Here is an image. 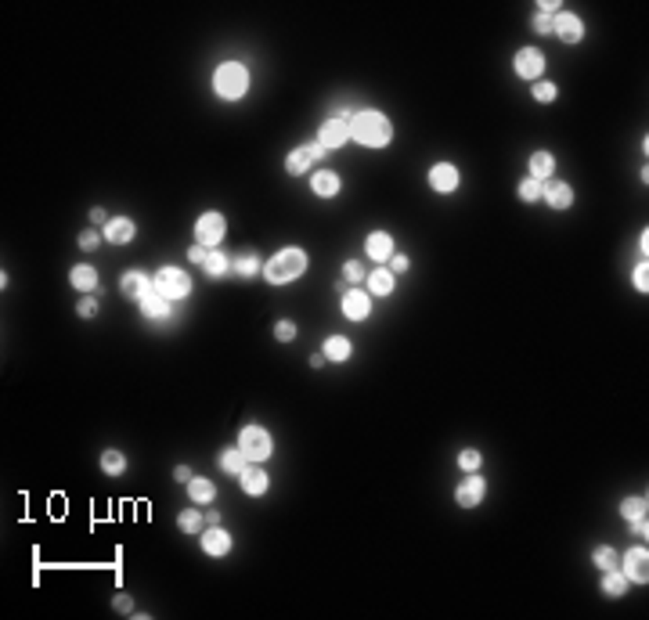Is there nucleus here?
I'll use <instances>...</instances> for the list:
<instances>
[{"label": "nucleus", "instance_id": "obj_1", "mask_svg": "<svg viewBox=\"0 0 649 620\" xmlns=\"http://www.w3.org/2000/svg\"><path fill=\"white\" fill-rule=\"evenodd\" d=\"M350 137L365 144V148H386L393 141V126L383 112H372V109H361V112H353L350 119Z\"/></svg>", "mask_w": 649, "mask_h": 620}, {"label": "nucleus", "instance_id": "obj_2", "mask_svg": "<svg viewBox=\"0 0 649 620\" xmlns=\"http://www.w3.org/2000/svg\"><path fill=\"white\" fill-rule=\"evenodd\" d=\"M303 271H307V252L289 245V249L275 252V256L267 260L264 278H267V285H289V282H296Z\"/></svg>", "mask_w": 649, "mask_h": 620}, {"label": "nucleus", "instance_id": "obj_3", "mask_svg": "<svg viewBox=\"0 0 649 620\" xmlns=\"http://www.w3.org/2000/svg\"><path fill=\"white\" fill-rule=\"evenodd\" d=\"M213 87L224 101H238L245 91H249V73L245 66H238V61H224V66L217 69L213 76Z\"/></svg>", "mask_w": 649, "mask_h": 620}, {"label": "nucleus", "instance_id": "obj_4", "mask_svg": "<svg viewBox=\"0 0 649 620\" xmlns=\"http://www.w3.org/2000/svg\"><path fill=\"white\" fill-rule=\"evenodd\" d=\"M238 447L249 462H267L270 451H275V440H270V433L264 425H245L242 437H238Z\"/></svg>", "mask_w": 649, "mask_h": 620}, {"label": "nucleus", "instance_id": "obj_5", "mask_svg": "<svg viewBox=\"0 0 649 620\" xmlns=\"http://www.w3.org/2000/svg\"><path fill=\"white\" fill-rule=\"evenodd\" d=\"M152 289L166 299H184L188 292H192V278H188L184 271L177 267H159L155 278H152Z\"/></svg>", "mask_w": 649, "mask_h": 620}, {"label": "nucleus", "instance_id": "obj_6", "mask_svg": "<svg viewBox=\"0 0 649 620\" xmlns=\"http://www.w3.org/2000/svg\"><path fill=\"white\" fill-rule=\"evenodd\" d=\"M224 217L220 213H202V217L195 220V239H199V245H206V249H213L220 239H224Z\"/></svg>", "mask_w": 649, "mask_h": 620}, {"label": "nucleus", "instance_id": "obj_7", "mask_svg": "<svg viewBox=\"0 0 649 620\" xmlns=\"http://www.w3.org/2000/svg\"><path fill=\"white\" fill-rule=\"evenodd\" d=\"M516 73L523 76V80H534L537 83V76L545 73V58H541V51H534V47H523V51H516Z\"/></svg>", "mask_w": 649, "mask_h": 620}, {"label": "nucleus", "instance_id": "obj_8", "mask_svg": "<svg viewBox=\"0 0 649 620\" xmlns=\"http://www.w3.org/2000/svg\"><path fill=\"white\" fill-rule=\"evenodd\" d=\"M318 141L328 148V152H332V148H339V144H346L350 141V123L343 116L339 119H325L321 130H318Z\"/></svg>", "mask_w": 649, "mask_h": 620}, {"label": "nucleus", "instance_id": "obj_9", "mask_svg": "<svg viewBox=\"0 0 649 620\" xmlns=\"http://www.w3.org/2000/svg\"><path fill=\"white\" fill-rule=\"evenodd\" d=\"M624 570V577L627 581H635V584H646V577H649V555H646V548H627V555H624V563H620Z\"/></svg>", "mask_w": 649, "mask_h": 620}, {"label": "nucleus", "instance_id": "obj_10", "mask_svg": "<svg viewBox=\"0 0 649 620\" xmlns=\"http://www.w3.org/2000/svg\"><path fill=\"white\" fill-rule=\"evenodd\" d=\"M368 314H372V299H368V292H361V289L343 292V317H350V322H365Z\"/></svg>", "mask_w": 649, "mask_h": 620}, {"label": "nucleus", "instance_id": "obj_11", "mask_svg": "<svg viewBox=\"0 0 649 620\" xmlns=\"http://www.w3.org/2000/svg\"><path fill=\"white\" fill-rule=\"evenodd\" d=\"M238 480H242V490H245L249 498H260V494H267V487H270V480H267V473L260 469V462L245 465L242 473H238Z\"/></svg>", "mask_w": 649, "mask_h": 620}, {"label": "nucleus", "instance_id": "obj_12", "mask_svg": "<svg viewBox=\"0 0 649 620\" xmlns=\"http://www.w3.org/2000/svg\"><path fill=\"white\" fill-rule=\"evenodd\" d=\"M455 501L462 505V508L480 505V501H484V480H480L476 473H469L462 483H458V490H455Z\"/></svg>", "mask_w": 649, "mask_h": 620}, {"label": "nucleus", "instance_id": "obj_13", "mask_svg": "<svg viewBox=\"0 0 649 620\" xmlns=\"http://www.w3.org/2000/svg\"><path fill=\"white\" fill-rule=\"evenodd\" d=\"M556 36L563 40V44H577V40L584 36V22L577 15H570V11H559L556 15Z\"/></svg>", "mask_w": 649, "mask_h": 620}, {"label": "nucleus", "instance_id": "obj_14", "mask_svg": "<svg viewBox=\"0 0 649 620\" xmlns=\"http://www.w3.org/2000/svg\"><path fill=\"white\" fill-rule=\"evenodd\" d=\"M429 184H433V191L448 195V191L458 188V169H455L451 162H436V166H429Z\"/></svg>", "mask_w": 649, "mask_h": 620}, {"label": "nucleus", "instance_id": "obj_15", "mask_svg": "<svg viewBox=\"0 0 649 620\" xmlns=\"http://www.w3.org/2000/svg\"><path fill=\"white\" fill-rule=\"evenodd\" d=\"M119 292L127 296V299H141L144 292H152V278L144 274V271H127V274H123V282H119Z\"/></svg>", "mask_w": 649, "mask_h": 620}, {"label": "nucleus", "instance_id": "obj_16", "mask_svg": "<svg viewBox=\"0 0 649 620\" xmlns=\"http://www.w3.org/2000/svg\"><path fill=\"white\" fill-rule=\"evenodd\" d=\"M202 552L206 555H227V552H231V534L220 530V527H209L202 534Z\"/></svg>", "mask_w": 649, "mask_h": 620}, {"label": "nucleus", "instance_id": "obj_17", "mask_svg": "<svg viewBox=\"0 0 649 620\" xmlns=\"http://www.w3.org/2000/svg\"><path fill=\"white\" fill-rule=\"evenodd\" d=\"M137 234V227H134V220L130 217H116V220H109L105 224V239H109L112 245H127L130 239Z\"/></svg>", "mask_w": 649, "mask_h": 620}, {"label": "nucleus", "instance_id": "obj_18", "mask_svg": "<svg viewBox=\"0 0 649 620\" xmlns=\"http://www.w3.org/2000/svg\"><path fill=\"white\" fill-rule=\"evenodd\" d=\"M541 199H545L552 209H567V206L574 202V188H570L567 181H552V184H545Z\"/></svg>", "mask_w": 649, "mask_h": 620}, {"label": "nucleus", "instance_id": "obj_19", "mask_svg": "<svg viewBox=\"0 0 649 620\" xmlns=\"http://www.w3.org/2000/svg\"><path fill=\"white\" fill-rule=\"evenodd\" d=\"M365 249H368L372 260H390V256H393V239H390L386 231H372L368 239H365Z\"/></svg>", "mask_w": 649, "mask_h": 620}, {"label": "nucleus", "instance_id": "obj_20", "mask_svg": "<svg viewBox=\"0 0 649 620\" xmlns=\"http://www.w3.org/2000/svg\"><path fill=\"white\" fill-rule=\"evenodd\" d=\"M310 188H314V195H321V199H332V195H339V177L332 174V169H318V174L310 177Z\"/></svg>", "mask_w": 649, "mask_h": 620}, {"label": "nucleus", "instance_id": "obj_21", "mask_svg": "<svg viewBox=\"0 0 649 620\" xmlns=\"http://www.w3.org/2000/svg\"><path fill=\"white\" fill-rule=\"evenodd\" d=\"M137 307H141L144 317H166V314H170V299L159 296V292L152 289V292H144V296L137 299Z\"/></svg>", "mask_w": 649, "mask_h": 620}, {"label": "nucleus", "instance_id": "obj_22", "mask_svg": "<svg viewBox=\"0 0 649 620\" xmlns=\"http://www.w3.org/2000/svg\"><path fill=\"white\" fill-rule=\"evenodd\" d=\"M69 282H72L79 292H94V289H98V271H94L91 264H76V267L69 271Z\"/></svg>", "mask_w": 649, "mask_h": 620}, {"label": "nucleus", "instance_id": "obj_23", "mask_svg": "<svg viewBox=\"0 0 649 620\" xmlns=\"http://www.w3.org/2000/svg\"><path fill=\"white\" fill-rule=\"evenodd\" d=\"M188 498H192L195 505H209L217 498V487L209 483V480H202V476H192L188 480Z\"/></svg>", "mask_w": 649, "mask_h": 620}, {"label": "nucleus", "instance_id": "obj_24", "mask_svg": "<svg viewBox=\"0 0 649 620\" xmlns=\"http://www.w3.org/2000/svg\"><path fill=\"white\" fill-rule=\"evenodd\" d=\"M310 166H314V156H310V148H296V152H289V156H285V169H289L292 177L307 174Z\"/></svg>", "mask_w": 649, "mask_h": 620}, {"label": "nucleus", "instance_id": "obj_25", "mask_svg": "<svg viewBox=\"0 0 649 620\" xmlns=\"http://www.w3.org/2000/svg\"><path fill=\"white\" fill-rule=\"evenodd\" d=\"M552 169H556V159H552L549 152H534V156H530V177H534V181L545 184V181L552 177Z\"/></svg>", "mask_w": 649, "mask_h": 620}, {"label": "nucleus", "instance_id": "obj_26", "mask_svg": "<svg viewBox=\"0 0 649 620\" xmlns=\"http://www.w3.org/2000/svg\"><path fill=\"white\" fill-rule=\"evenodd\" d=\"M245 465H249V458L242 455V447H227V451H220V469H224V473L238 476Z\"/></svg>", "mask_w": 649, "mask_h": 620}, {"label": "nucleus", "instance_id": "obj_27", "mask_svg": "<svg viewBox=\"0 0 649 620\" xmlns=\"http://www.w3.org/2000/svg\"><path fill=\"white\" fill-rule=\"evenodd\" d=\"M627 584H632V581H627L620 570H606V573H602V591L610 595V598H620V595L627 591Z\"/></svg>", "mask_w": 649, "mask_h": 620}, {"label": "nucleus", "instance_id": "obj_28", "mask_svg": "<svg viewBox=\"0 0 649 620\" xmlns=\"http://www.w3.org/2000/svg\"><path fill=\"white\" fill-rule=\"evenodd\" d=\"M393 278H397V274H390V267H386V271L379 267V271H372V274H368V289H372L375 296H390L393 285H397Z\"/></svg>", "mask_w": 649, "mask_h": 620}, {"label": "nucleus", "instance_id": "obj_29", "mask_svg": "<svg viewBox=\"0 0 649 620\" xmlns=\"http://www.w3.org/2000/svg\"><path fill=\"white\" fill-rule=\"evenodd\" d=\"M325 357L336 361V365H339V361H346L350 357V339L346 335H328L325 339Z\"/></svg>", "mask_w": 649, "mask_h": 620}, {"label": "nucleus", "instance_id": "obj_30", "mask_svg": "<svg viewBox=\"0 0 649 620\" xmlns=\"http://www.w3.org/2000/svg\"><path fill=\"white\" fill-rule=\"evenodd\" d=\"M592 563L606 573V570H617V566H620V555H617L610 545H599V548L592 552Z\"/></svg>", "mask_w": 649, "mask_h": 620}, {"label": "nucleus", "instance_id": "obj_31", "mask_svg": "<svg viewBox=\"0 0 649 620\" xmlns=\"http://www.w3.org/2000/svg\"><path fill=\"white\" fill-rule=\"evenodd\" d=\"M231 271H235L238 278H257V274H260L264 267H260V260H257V256H253V252H242V256H238V260L231 264Z\"/></svg>", "mask_w": 649, "mask_h": 620}, {"label": "nucleus", "instance_id": "obj_32", "mask_svg": "<svg viewBox=\"0 0 649 620\" xmlns=\"http://www.w3.org/2000/svg\"><path fill=\"white\" fill-rule=\"evenodd\" d=\"M101 469H105V473H109V476H119L123 469H127V458H123V451H116V447H109V451L101 455Z\"/></svg>", "mask_w": 649, "mask_h": 620}, {"label": "nucleus", "instance_id": "obj_33", "mask_svg": "<svg viewBox=\"0 0 649 620\" xmlns=\"http://www.w3.org/2000/svg\"><path fill=\"white\" fill-rule=\"evenodd\" d=\"M202 267H206L209 278H224L227 271H231V264H227V256H224V252H209Z\"/></svg>", "mask_w": 649, "mask_h": 620}, {"label": "nucleus", "instance_id": "obj_34", "mask_svg": "<svg viewBox=\"0 0 649 620\" xmlns=\"http://www.w3.org/2000/svg\"><path fill=\"white\" fill-rule=\"evenodd\" d=\"M177 523H181L184 534H199V530H202V512H195V508H181Z\"/></svg>", "mask_w": 649, "mask_h": 620}, {"label": "nucleus", "instance_id": "obj_35", "mask_svg": "<svg viewBox=\"0 0 649 620\" xmlns=\"http://www.w3.org/2000/svg\"><path fill=\"white\" fill-rule=\"evenodd\" d=\"M541 191H545V184L534 181V177L519 181V199H523V202H537V199H541Z\"/></svg>", "mask_w": 649, "mask_h": 620}, {"label": "nucleus", "instance_id": "obj_36", "mask_svg": "<svg viewBox=\"0 0 649 620\" xmlns=\"http://www.w3.org/2000/svg\"><path fill=\"white\" fill-rule=\"evenodd\" d=\"M556 98H559V87H556V83H549V80H537V83H534V101L545 105V101H556Z\"/></svg>", "mask_w": 649, "mask_h": 620}, {"label": "nucleus", "instance_id": "obj_37", "mask_svg": "<svg viewBox=\"0 0 649 620\" xmlns=\"http://www.w3.org/2000/svg\"><path fill=\"white\" fill-rule=\"evenodd\" d=\"M620 512H624V520L646 516V498H624V501H620Z\"/></svg>", "mask_w": 649, "mask_h": 620}, {"label": "nucleus", "instance_id": "obj_38", "mask_svg": "<svg viewBox=\"0 0 649 620\" xmlns=\"http://www.w3.org/2000/svg\"><path fill=\"white\" fill-rule=\"evenodd\" d=\"M458 465H462L466 473H476V469H480V451H473V447H466V451L458 455Z\"/></svg>", "mask_w": 649, "mask_h": 620}, {"label": "nucleus", "instance_id": "obj_39", "mask_svg": "<svg viewBox=\"0 0 649 620\" xmlns=\"http://www.w3.org/2000/svg\"><path fill=\"white\" fill-rule=\"evenodd\" d=\"M275 339H278V343H292V339H296V325H292V322H278L275 325Z\"/></svg>", "mask_w": 649, "mask_h": 620}, {"label": "nucleus", "instance_id": "obj_40", "mask_svg": "<svg viewBox=\"0 0 649 620\" xmlns=\"http://www.w3.org/2000/svg\"><path fill=\"white\" fill-rule=\"evenodd\" d=\"M632 285H635L639 292H646V289H649V267H646V260L635 267V274H632Z\"/></svg>", "mask_w": 649, "mask_h": 620}, {"label": "nucleus", "instance_id": "obj_41", "mask_svg": "<svg viewBox=\"0 0 649 620\" xmlns=\"http://www.w3.org/2000/svg\"><path fill=\"white\" fill-rule=\"evenodd\" d=\"M343 278H346V282H350V285H358V282H361V278H365V267H361L358 260H350V264L343 267Z\"/></svg>", "mask_w": 649, "mask_h": 620}, {"label": "nucleus", "instance_id": "obj_42", "mask_svg": "<svg viewBox=\"0 0 649 620\" xmlns=\"http://www.w3.org/2000/svg\"><path fill=\"white\" fill-rule=\"evenodd\" d=\"M534 33H541V36L556 33V18H549V15H537V18H534Z\"/></svg>", "mask_w": 649, "mask_h": 620}, {"label": "nucleus", "instance_id": "obj_43", "mask_svg": "<svg viewBox=\"0 0 649 620\" xmlns=\"http://www.w3.org/2000/svg\"><path fill=\"white\" fill-rule=\"evenodd\" d=\"M76 314H79V317H94V314H98V303H94L91 296H87V299H79V307H76Z\"/></svg>", "mask_w": 649, "mask_h": 620}, {"label": "nucleus", "instance_id": "obj_44", "mask_svg": "<svg viewBox=\"0 0 649 620\" xmlns=\"http://www.w3.org/2000/svg\"><path fill=\"white\" fill-rule=\"evenodd\" d=\"M404 271H408V256H397L393 252L390 256V274H404Z\"/></svg>", "mask_w": 649, "mask_h": 620}, {"label": "nucleus", "instance_id": "obj_45", "mask_svg": "<svg viewBox=\"0 0 649 620\" xmlns=\"http://www.w3.org/2000/svg\"><path fill=\"white\" fill-rule=\"evenodd\" d=\"M563 8L556 4V0H541V4H537V15H549V18H556Z\"/></svg>", "mask_w": 649, "mask_h": 620}, {"label": "nucleus", "instance_id": "obj_46", "mask_svg": "<svg viewBox=\"0 0 649 620\" xmlns=\"http://www.w3.org/2000/svg\"><path fill=\"white\" fill-rule=\"evenodd\" d=\"M206 256H209V252H206V245H199V242L188 249V260H192V264H206Z\"/></svg>", "mask_w": 649, "mask_h": 620}, {"label": "nucleus", "instance_id": "obj_47", "mask_svg": "<svg viewBox=\"0 0 649 620\" xmlns=\"http://www.w3.org/2000/svg\"><path fill=\"white\" fill-rule=\"evenodd\" d=\"M79 249H98V231H83L79 234Z\"/></svg>", "mask_w": 649, "mask_h": 620}, {"label": "nucleus", "instance_id": "obj_48", "mask_svg": "<svg viewBox=\"0 0 649 620\" xmlns=\"http://www.w3.org/2000/svg\"><path fill=\"white\" fill-rule=\"evenodd\" d=\"M310 148V156H314V162H325V156H328V148L321 144V141H314V144H307Z\"/></svg>", "mask_w": 649, "mask_h": 620}, {"label": "nucleus", "instance_id": "obj_49", "mask_svg": "<svg viewBox=\"0 0 649 620\" xmlns=\"http://www.w3.org/2000/svg\"><path fill=\"white\" fill-rule=\"evenodd\" d=\"M112 606H116V613H130V610H134V603H130L127 595H116V603H112Z\"/></svg>", "mask_w": 649, "mask_h": 620}, {"label": "nucleus", "instance_id": "obj_50", "mask_svg": "<svg viewBox=\"0 0 649 620\" xmlns=\"http://www.w3.org/2000/svg\"><path fill=\"white\" fill-rule=\"evenodd\" d=\"M192 476H195V473H192L188 465H177V469H174V480H177V483H188Z\"/></svg>", "mask_w": 649, "mask_h": 620}, {"label": "nucleus", "instance_id": "obj_51", "mask_svg": "<svg viewBox=\"0 0 649 620\" xmlns=\"http://www.w3.org/2000/svg\"><path fill=\"white\" fill-rule=\"evenodd\" d=\"M91 220H94V224H105V220H109V213H105L101 206H94V209H91Z\"/></svg>", "mask_w": 649, "mask_h": 620}]
</instances>
